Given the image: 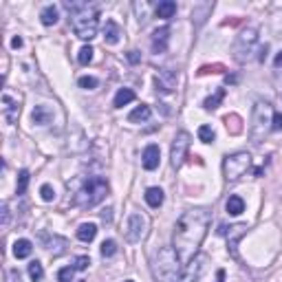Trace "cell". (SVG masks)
<instances>
[{
	"mask_svg": "<svg viewBox=\"0 0 282 282\" xmlns=\"http://www.w3.org/2000/svg\"><path fill=\"white\" fill-rule=\"evenodd\" d=\"M11 46H13V49H20V46H22V38H13L11 40Z\"/></svg>",
	"mask_w": 282,
	"mask_h": 282,
	"instance_id": "40",
	"label": "cell"
},
{
	"mask_svg": "<svg viewBox=\"0 0 282 282\" xmlns=\"http://www.w3.org/2000/svg\"><path fill=\"white\" fill-rule=\"evenodd\" d=\"M276 69H282V51L276 55Z\"/></svg>",
	"mask_w": 282,
	"mask_h": 282,
	"instance_id": "41",
	"label": "cell"
},
{
	"mask_svg": "<svg viewBox=\"0 0 282 282\" xmlns=\"http://www.w3.org/2000/svg\"><path fill=\"white\" fill-rule=\"evenodd\" d=\"M31 251H33L31 240L20 238V240H16V243H13V256H16V258H29Z\"/></svg>",
	"mask_w": 282,
	"mask_h": 282,
	"instance_id": "17",
	"label": "cell"
},
{
	"mask_svg": "<svg viewBox=\"0 0 282 282\" xmlns=\"http://www.w3.org/2000/svg\"><path fill=\"white\" fill-rule=\"evenodd\" d=\"M91 265V260H89V256H79V258H75V263H73V267H75L77 271H84L86 267Z\"/></svg>",
	"mask_w": 282,
	"mask_h": 282,
	"instance_id": "37",
	"label": "cell"
},
{
	"mask_svg": "<svg viewBox=\"0 0 282 282\" xmlns=\"http://www.w3.org/2000/svg\"><path fill=\"white\" fill-rule=\"evenodd\" d=\"M97 236V225L93 223H82L77 230V238L82 240V243H91V240H95Z\"/></svg>",
	"mask_w": 282,
	"mask_h": 282,
	"instance_id": "19",
	"label": "cell"
},
{
	"mask_svg": "<svg viewBox=\"0 0 282 282\" xmlns=\"http://www.w3.org/2000/svg\"><path fill=\"white\" fill-rule=\"evenodd\" d=\"M225 210H227V214H232V216H238V214H243V212H245V201L234 194V196L227 199Z\"/></svg>",
	"mask_w": 282,
	"mask_h": 282,
	"instance_id": "22",
	"label": "cell"
},
{
	"mask_svg": "<svg viewBox=\"0 0 282 282\" xmlns=\"http://www.w3.org/2000/svg\"><path fill=\"white\" fill-rule=\"evenodd\" d=\"M26 185H29V172L20 170V174H18V194H24Z\"/></svg>",
	"mask_w": 282,
	"mask_h": 282,
	"instance_id": "34",
	"label": "cell"
},
{
	"mask_svg": "<svg viewBox=\"0 0 282 282\" xmlns=\"http://www.w3.org/2000/svg\"><path fill=\"white\" fill-rule=\"evenodd\" d=\"M271 130H282V115H280V112H273V124H271Z\"/></svg>",
	"mask_w": 282,
	"mask_h": 282,
	"instance_id": "38",
	"label": "cell"
},
{
	"mask_svg": "<svg viewBox=\"0 0 282 282\" xmlns=\"http://www.w3.org/2000/svg\"><path fill=\"white\" fill-rule=\"evenodd\" d=\"M150 115H152L150 106H148V104H141V106H137V108L128 115V122H132V124H141V122H146V119H150Z\"/></svg>",
	"mask_w": 282,
	"mask_h": 282,
	"instance_id": "18",
	"label": "cell"
},
{
	"mask_svg": "<svg viewBox=\"0 0 282 282\" xmlns=\"http://www.w3.org/2000/svg\"><path fill=\"white\" fill-rule=\"evenodd\" d=\"M33 122L36 124H49L51 122V110L46 106H36L33 108Z\"/></svg>",
	"mask_w": 282,
	"mask_h": 282,
	"instance_id": "25",
	"label": "cell"
},
{
	"mask_svg": "<svg viewBox=\"0 0 282 282\" xmlns=\"http://www.w3.org/2000/svg\"><path fill=\"white\" fill-rule=\"evenodd\" d=\"M146 203L150 207H161L163 205V190H161V187H148L146 190Z\"/></svg>",
	"mask_w": 282,
	"mask_h": 282,
	"instance_id": "21",
	"label": "cell"
},
{
	"mask_svg": "<svg viewBox=\"0 0 282 282\" xmlns=\"http://www.w3.org/2000/svg\"><path fill=\"white\" fill-rule=\"evenodd\" d=\"M205 267H207V256H201V253H199L192 263L181 267V273H179V278L174 282H196L201 276H203Z\"/></svg>",
	"mask_w": 282,
	"mask_h": 282,
	"instance_id": "10",
	"label": "cell"
},
{
	"mask_svg": "<svg viewBox=\"0 0 282 282\" xmlns=\"http://www.w3.org/2000/svg\"><path fill=\"white\" fill-rule=\"evenodd\" d=\"M29 276H31L33 282H40V280H42V278H44V267H42V263L33 260V263L29 265Z\"/></svg>",
	"mask_w": 282,
	"mask_h": 282,
	"instance_id": "27",
	"label": "cell"
},
{
	"mask_svg": "<svg viewBox=\"0 0 282 282\" xmlns=\"http://www.w3.org/2000/svg\"><path fill=\"white\" fill-rule=\"evenodd\" d=\"M3 115H5V122L7 124H16L18 117H20V104H18V97L9 95V93H3Z\"/></svg>",
	"mask_w": 282,
	"mask_h": 282,
	"instance_id": "12",
	"label": "cell"
},
{
	"mask_svg": "<svg viewBox=\"0 0 282 282\" xmlns=\"http://www.w3.org/2000/svg\"><path fill=\"white\" fill-rule=\"evenodd\" d=\"M167 40H170V29L167 26H161L152 33V51L154 53H163L167 49Z\"/></svg>",
	"mask_w": 282,
	"mask_h": 282,
	"instance_id": "14",
	"label": "cell"
},
{
	"mask_svg": "<svg viewBox=\"0 0 282 282\" xmlns=\"http://www.w3.org/2000/svg\"><path fill=\"white\" fill-rule=\"evenodd\" d=\"M93 46H82V49H79V53H77V62L82 64V66H86V64H91L93 62Z\"/></svg>",
	"mask_w": 282,
	"mask_h": 282,
	"instance_id": "28",
	"label": "cell"
},
{
	"mask_svg": "<svg viewBox=\"0 0 282 282\" xmlns=\"http://www.w3.org/2000/svg\"><path fill=\"white\" fill-rule=\"evenodd\" d=\"M104 40L106 44H117L122 40V26H119L115 20H106L104 24Z\"/></svg>",
	"mask_w": 282,
	"mask_h": 282,
	"instance_id": "16",
	"label": "cell"
},
{
	"mask_svg": "<svg viewBox=\"0 0 282 282\" xmlns=\"http://www.w3.org/2000/svg\"><path fill=\"white\" fill-rule=\"evenodd\" d=\"M210 223H212V214L205 207L185 210L179 216L172 234V247L177 251L181 265L192 263L199 256V249L203 245L207 230H210Z\"/></svg>",
	"mask_w": 282,
	"mask_h": 282,
	"instance_id": "1",
	"label": "cell"
},
{
	"mask_svg": "<svg viewBox=\"0 0 282 282\" xmlns=\"http://www.w3.org/2000/svg\"><path fill=\"white\" fill-rule=\"evenodd\" d=\"M146 234H148V218L139 212L130 214L128 225H126V240L135 245V243H141V240L146 238Z\"/></svg>",
	"mask_w": 282,
	"mask_h": 282,
	"instance_id": "9",
	"label": "cell"
},
{
	"mask_svg": "<svg viewBox=\"0 0 282 282\" xmlns=\"http://www.w3.org/2000/svg\"><path fill=\"white\" fill-rule=\"evenodd\" d=\"M154 84H157V91L161 93H172L174 89H177V73H172V71H159V75L154 77Z\"/></svg>",
	"mask_w": 282,
	"mask_h": 282,
	"instance_id": "13",
	"label": "cell"
},
{
	"mask_svg": "<svg viewBox=\"0 0 282 282\" xmlns=\"http://www.w3.org/2000/svg\"><path fill=\"white\" fill-rule=\"evenodd\" d=\"M199 139L203 141V144H212V141L216 139V132H214L210 126H201V128H199Z\"/></svg>",
	"mask_w": 282,
	"mask_h": 282,
	"instance_id": "30",
	"label": "cell"
},
{
	"mask_svg": "<svg viewBox=\"0 0 282 282\" xmlns=\"http://www.w3.org/2000/svg\"><path fill=\"white\" fill-rule=\"evenodd\" d=\"M40 196H42V201H46V203H51V201L55 199V190H53L49 183H44L42 187H40Z\"/></svg>",
	"mask_w": 282,
	"mask_h": 282,
	"instance_id": "35",
	"label": "cell"
},
{
	"mask_svg": "<svg viewBox=\"0 0 282 282\" xmlns=\"http://www.w3.org/2000/svg\"><path fill=\"white\" fill-rule=\"evenodd\" d=\"M218 234H220V236H225V238H227V249H230L232 256H236V245H238V240L247 234V225H243V223L232 225V227L220 225Z\"/></svg>",
	"mask_w": 282,
	"mask_h": 282,
	"instance_id": "11",
	"label": "cell"
},
{
	"mask_svg": "<svg viewBox=\"0 0 282 282\" xmlns=\"http://www.w3.org/2000/svg\"><path fill=\"white\" fill-rule=\"evenodd\" d=\"M218 282H225V271H218Z\"/></svg>",
	"mask_w": 282,
	"mask_h": 282,
	"instance_id": "42",
	"label": "cell"
},
{
	"mask_svg": "<svg viewBox=\"0 0 282 282\" xmlns=\"http://www.w3.org/2000/svg\"><path fill=\"white\" fill-rule=\"evenodd\" d=\"M82 89H86V91H93V89H97V77H93V75H84V77H79V82H77Z\"/></svg>",
	"mask_w": 282,
	"mask_h": 282,
	"instance_id": "33",
	"label": "cell"
},
{
	"mask_svg": "<svg viewBox=\"0 0 282 282\" xmlns=\"http://www.w3.org/2000/svg\"><path fill=\"white\" fill-rule=\"evenodd\" d=\"M256 44H258V29L256 26H247L245 31H240V36L234 42V60L238 64L249 62L256 53Z\"/></svg>",
	"mask_w": 282,
	"mask_h": 282,
	"instance_id": "6",
	"label": "cell"
},
{
	"mask_svg": "<svg viewBox=\"0 0 282 282\" xmlns=\"http://www.w3.org/2000/svg\"><path fill=\"white\" fill-rule=\"evenodd\" d=\"M181 260L174 247H161L152 258V276L157 282H174L181 273Z\"/></svg>",
	"mask_w": 282,
	"mask_h": 282,
	"instance_id": "3",
	"label": "cell"
},
{
	"mask_svg": "<svg viewBox=\"0 0 282 282\" xmlns=\"http://www.w3.org/2000/svg\"><path fill=\"white\" fill-rule=\"evenodd\" d=\"M273 124V110L267 102H256L253 106V115H251V139L253 144H260L265 139V135L271 130Z\"/></svg>",
	"mask_w": 282,
	"mask_h": 282,
	"instance_id": "5",
	"label": "cell"
},
{
	"mask_svg": "<svg viewBox=\"0 0 282 282\" xmlns=\"http://www.w3.org/2000/svg\"><path fill=\"white\" fill-rule=\"evenodd\" d=\"M132 99H135V91L132 89H119L115 99H112V106H115V108H122V106L130 104Z\"/></svg>",
	"mask_w": 282,
	"mask_h": 282,
	"instance_id": "23",
	"label": "cell"
},
{
	"mask_svg": "<svg viewBox=\"0 0 282 282\" xmlns=\"http://www.w3.org/2000/svg\"><path fill=\"white\" fill-rule=\"evenodd\" d=\"M144 167L146 170H157L159 167V159H161V152H159V146H154V144H150L144 150Z\"/></svg>",
	"mask_w": 282,
	"mask_h": 282,
	"instance_id": "15",
	"label": "cell"
},
{
	"mask_svg": "<svg viewBox=\"0 0 282 282\" xmlns=\"http://www.w3.org/2000/svg\"><path fill=\"white\" fill-rule=\"evenodd\" d=\"M108 194V183L102 177H91L82 185V190L75 194V205L79 207H93L97 203H102Z\"/></svg>",
	"mask_w": 282,
	"mask_h": 282,
	"instance_id": "4",
	"label": "cell"
},
{
	"mask_svg": "<svg viewBox=\"0 0 282 282\" xmlns=\"http://www.w3.org/2000/svg\"><path fill=\"white\" fill-rule=\"evenodd\" d=\"M251 165V157L249 152H234V154H227L223 159V177L225 181H238L243 174L249 170Z\"/></svg>",
	"mask_w": 282,
	"mask_h": 282,
	"instance_id": "7",
	"label": "cell"
},
{
	"mask_svg": "<svg viewBox=\"0 0 282 282\" xmlns=\"http://www.w3.org/2000/svg\"><path fill=\"white\" fill-rule=\"evenodd\" d=\"M126 282H135V280H126Z\"/></svg>",
	"mask_w": 282,
	"mask_h": 282,
	"instance_id": "43",
	"label": "cell"
},
{
	"mask_svg": "<svg viewBox=\"0 0 282 282\" xmlns=\"http://www.w3.org/2000/svg\"><path fill=\"white\" fill-rule=\"evenodd\" d=\"M5 282H22V278H20V271L18 269H7L5 271Z\"/></svg>",
	"mask_w": 282,
	"mask_h": 282,
	"instance_id": "36",
	"label": "cell"
},
{
	"mask_svg": "<svg viewBox=\"0 0 282 282\" xmlns=\"http://www.w3.org/2000/svg\"><path fill=\"white\" fill-rule=\"evenodd\" d=\"M115 253H117V243H115V240H104V243H102V256L110 258V256H115Z\"/></svg>",
	"mask_w": 282,
	"mask_h": 282,
	"instance_id": "31",
	"label": "cell"
},
{
	"mask_svg": "<svg viewBox=\"0 0 282 282\" xmlns=\"http://www.w3.org/2000/svg\"><path fill=\"white\" fill-rule=\"evenodd\" d=\"M223 97H225V89H218V91H216V95L207 97L203 106H205V108H207V110H214V108H218V104H220V102H223Z\"/></svg>",
	"mask_w": 282,
	"mask_h": 282,
	"instance_id": "26",
	"label": "cell"
},
{
	"mask_svg": "<svg viewBox=\"0 0 282 282\" xmlns=\"http://www.w3.org/2000/svg\"><path fill=\"white\" fill-rule=\"evenodd\" d=\"M0 216H3L0 218V225H3V230H7V227H9V220H11V212H9V203H7V201L0 205Z\"/></svg>",
	"mask_w": 282,
	"mask_h": 282,
	"instance_id": "32",
	"label": "cell"
},
{
	"mask_svg": "<svg viewBox=\"0 0 282 282\" xmlns=\"http://www.w3.org/2000/svg\"><path fill=\"white\" fill-rule=\"evenodd\" d=\"M187 150H190V132L179 130L177 137H174V141H172V148H170V163H172L174 170L183 165Z\"/></svg>",
	"mask_w": 282,
	"mask_h": 282,
	"instance_id": "8",
	"label": "cell"
},
{
	"mask_svg": "<svg viewBox=\"0 0 282 282\" xmlns=\"http://www.w3.org/2000/svg\"><path fill=\"white\" fill-rule=\"evenodd\" d=\"M75 273H77V269L71 265V267H64V269L58 273V278H60V282H77L75 280Z\"/></svg>",
	"mask_w": 282,
	"mask_h": 282,
	"instance_id": "29",
	"label": "cell"
},
{
	"mask_svg": "<svg viewBox=\"0 0 282 282\" xmlns=\"http://www.w3.org/2000/svg\"><path fill=\"white\" fill-rule=\"evenodd\" d=\"M66 9L71 13V26L75 31L77 38L82 40H93L97 36V26H99V16H97V7L95 5H86V3H66Z\"/></svg>",
	"mask_w": 282,
	"mask_h": 282,
	"instance_id": "2",
	"label": "cell"
},
{
	"mask_svg": "<svg viewBox=\"0 0 282 282\" xmlns=\"http://www.w3.org/2000/svg\"><path fill=\"white\" fill-rule=\"evenodd\" d=\"M128 60H130V62H132V64H137V62H139V60H141V55H139V51H130V53H128Z\"/></svg>",
	"mask_w": 282,
	"mask_h": 282,
	"instance_id": "39",
	"label": "cell"
},
{
	"mask_svg": "<svg viewBox=\"0 0 282 282\" xmlns=\"http://www.w3.org/2000/svg\"><path fill=\"white\" fill-rule=\"evenodd\" d=\"M174 13H177V3H172V0H163V3L157 5V16L159 18L167 20V18H172Z\"/></svg>",
	"mask_w": 282,
	"mask_h": 282,
	"instance_id": "24",
	"label": "cell"
},
{
	"mask_svg": "<svg viewBox=\"0 0 282 282\" xmlns=\"http://www.w3.org/2000/svg\"><path fill=\"white\" fill-rule=\"evenodd\" d=\"M40 20H42V24L44 26H51V24H55L58 20H60V11H58V7L55 5H49V7H44L42 13H40Z\"/></svg>",
	"mask_w": 282,
	"mask_h": 282,
	"instance_id": "20",
	"label": "cell"
}]
</instances>
